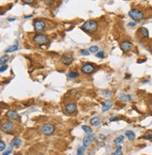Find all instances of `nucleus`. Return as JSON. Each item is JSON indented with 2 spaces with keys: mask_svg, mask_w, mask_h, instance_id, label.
Returning a JSON list of instances; mask_svg holds the SVG:
<instances>
[{
  "mask_svg": "<svg viewBox=\"0 0 152 155\" xmlns=\"http://www.w3.org/2000/svg\"><path fill=\"white\" fill-rule=\"evenodd\" d=\"M98 27H99L98 22L90 20L85 22V23H84L83 25H82V26H81V29L84 30L86 33H88V34H91V33H93V32H95L96 30L98 29Z\"/></svg>",
  "mask_w": 152,
  "mask_h": 155,
  "instance_id": "f257e3e1",
  "label": "nucleus"
},
{
  "mask_svg": "<svg viewBox=\"0 0 152 155\" xmlns=\"http://www.w3.org/2000/svg\"><path fill=\"white\" fill-rule=\"evenodd\" d=\"M49 41V38L48 36H46L45 34L42 33H39V34H36L33 37V42L38 45H44Z\"/></svg>",
  "mask_w": 152,
  "mask_h": 155,
  "instance_id": "f03ea898",
  "label": "nucleus"
},
{
  "mask_svg": "<svg viewBox=\"0 0 152 155\" xmlns=\"http://www.w3.org/2000/svg\"><path fill=\"white\" fill-rule=\"evenodd\" d=\"M129 16L134 21H142L144 19V17H145V14L141 10L133 9V10L129 11Z\"/></svg>",
  "mask_w": 152,
  "mask_h": 155,
  "instance_id": "7ed1b4c3",
  "label": "nucleus"
},
{
  "mask_svg": "<svg viewBox=\"0 0 152 155\" xmlns=\"http://www.w3.org/2000/svg\"><path fill=\"white\" fill-rule=\"evenodd\" d=\"M46 28V24L41 19H37L34 21V29L36 32H42Z\"/></svg>",
  "mask_w": 152,
  "mask_h": 155,
  "instance_id": "20e7f679",
  "label": "nucleus"
},
{
  "mask_svg": "<svg viewBox=\"0 0 152 155\" xmlns=\"http://www.w3.org/2000/svg\"><path fill=\"white\" fill-rule=\"evenodd\" d=\"M54 130H55L54 126L53 124H50V123H45L40 127V132L43 135H52L54 132Z\"/></svg>",
  "mask_w": 152,
  "mask_h": 155,
  "instance_id": "39448f33",
  "label": "nucleus"
},
{
  "mask_svg": "<svg viewBox=\"0 0 152 155\" xmlns=\"http://www.w3.org/2000/svg\"><path fill=\"white\" fill-rule=\"evenodd\" d=\"M95 69H96V66L92 63H85L81 67V70L84 74H91L92 72H94Z\"/></svg>",
  "mask_w": 152,
  "mask_h": 155,
  "instance_id": "423d86ee",
  "label": "nucleus"
},
{
  "mask_svg": "<svg viewBox=\"0 0 152 155\" xmlns=\"http://www.w3.org/2000/svg\"><path fill=\"white\" fill-rule=\"evenodd\" d=\"M72 61H73V55H72V54H69V53L65 54L61 57V62L66 66L70 65L72 63Z\"/></svg>",
  "mask_w": 152,
  "mask_h": 155,
  "instance_id": "0eeeda50",
  "label": "nucleus"
},
{
  "mask_svg": "<svg viewBox=\"0 0 152 155\" xmlns=\"http://www.w3.org/2000/svg\"><path fill=\"white\" fill-rule=\"evenodd\" d=\"M119 46H120V49H121L124 53H127V52H129V51H131L133 49V44L130 40H123Z\"/></svg>",
  "mask_w": 152,
  "mask_h": 155,
  "instance_id": "6e6552de",
  "label": "nucleus"
},
{
  "mask_svg": "<svg viewBox=\"0 0 152 155\" xmlns=\"http://www.w3.org/2000/svg\"><path fill=\"white\" fill-rule=\"evenodd\" d=\"M14 123L11 122V121H7L5 123H3L2 126H1V130L3 132H6V133H9L10 131H12L14 129Z\"/></svg>",
  "mask_w": 152,
  "mask_h": 155,
  "instance_id": "1a4fd4ad",
  "label": "nucleus"
},
{
  "mask_svg": "<svg viewBox=\"0 0 152 155\" xmlns=\"http://www.w3.org/2000/svg\"><path fill=\"white\" fill-rule=\"evenodd\" d=\"M6 118L10 120H19L20 116L16 111L10 110L6 113Z\"/></svg>",
  "mask_w": 152,
  "mask_h": 155,
  "instance_id": "9d476101",
  "label": "nucleus"
},
{
  "mask_svg": "<svg viewBox=\"0 0 152 155\" xmlns=\"http://www.w3.org/2000/svg\"><path fill=\"white\" fill-rule=\"evenodd\" d=\"M76 110H77V107L74 103H69L65 106V111L69 114H72L74 112H76Z\"/></svg>",
  "mask_w": 152,
  "mask_h": 155,
  "instance_id": "9b49d317",
  "label": "nucleus"
},
{
  "mask_svg": "<svg viewBox=\"0 0 152 155\" xmlns=\"http://www.w3.org/2000/svg\"><path fill=\"white\" fill-rule=\"evenodd\" d=\"M94 139H95V135H87L86 136H84L83 140V147L87 148L90 145L91 140H94Z\"/></svg>",
  "mask_w": 152,
  "mask_h": 155,
  "instance_id": "f8f14e48",
  "label": "nucleus"
},
{
  "mask_svg": "<svg viewBox=\"0 0 152 155\" xmlns=\"http://www.w3.org/2000/svg\"><path fill=\"white\" fill-rule=\"evenodd\" d=\"M138 34L141 36L143 39H147L149 37V32H148L147 28H146V27H141L140 29L138 30Z\"/></svg>",
  "mask_w": 152,
  "mask_h": 155,
  "instance_id": "ddd939ff",
  "label": "nucleus"
},
{
  "mask_svg": "<svg viewBox=\"0 0 152 155\" xmlns=\"http://www.w3.org/2000/svg\"><path fill=\"white\" fill-rule=\"evenodd\" d=\"M112 106V101L111 100H106L102 103V112H106L108 111Z\"/></svg>",
  "mask_w": 152,
  "mask_h": 155,
  "instance_id": "4468645a",
  "label": "nucleus"
},
{
  "mask_svg": "<svg viewBox=\"0 0 152 155\" xmlns=\"http://www.w3.org/2000/svg\"><path fill=\"white\" fill-rule=\"evenodd\" d=\"M125 135L128 137V139L129 140H131V141H133L135 139V134L133 133V131H130V130H128L125 132Z\"/></svg>",
  "mask_w": 152,
  "mask_h": 155,
  "instance_id": "2eb2a0df",
  "label": "nucleus"
},
{
  "mask_svg": "<svg viewBox=\"0 0 152 155\" xmlns=\"http://www.w3.org/2000/svg\"><path fill=\"white\" fill-rule=\"evenodd\" d=\"M89 122H90L91 125L99 126L101 124V120L100 118H93V119H91V120H89Z\"/></svg>",
  "mask_w": 152,
  "mask_h": 155,
  "instance_id": "dca6fc26",
  "label": "nucleus"
},
{
  "mask_svg": "<svg viewBox=\"0 0 152 155\" xmlns=\"http://www.w3.org/2000/svg\"><path fill=\"white\" fill-rule=\"evenodd\" d=\"M132 99H133V97L128 94H122L119 96V101H121V102H130Z\"/></svg>",
  "mask_w": 152,
  "mask_h": 155,
  "instance_id": "f3484780",
  "label": "nucleus"
},
{
  "mask_svg": "<svg viewBox=\"0 0 152 155\" xmlns=\"http://www.w3.org/2000/svg\"><path fill=\"white\" fill-rule=\"evenodd\" d=\"M22 144V140L20 138H14L13 140L11 141L10 143V148H13V147H19Z\"/></svg>",
  "mask_w": 152,
  "mask_h": 155,
  "instance_id": "a211bd4d",
  "label": "nucleus"
},
{
  "mask_svg": "<svg viewBox=\"0 0 152 155\" xmlns=\"http://www.w3.org/2000/svg\"><path fill=\"white\" fill-rule=\"evenodd\" d=\"M18 41H16V44L15 45H12V46H10V48H8V49H6L5 50V53H11V52H14V51L18 50Z\"/></svg>",
  "mask_w": 152,
  "mask_h": 155,
  "instance_id": "6ab92c4d",
  "label": "nucleus"
},
{
  "mask_svg": "<svg viewBox=\"0 0 152 155\" xmlns=\"http://www.w3.org/2000/svg\"><path fill=\"white\" fill-rule=\"evenodd\" d=\"M9 58H10V56L8 55H3L2 57H1V59H0V64H1V66H4L7 63V61L9 60Z\"/></svg>",
  "mask_w": 152,
  "mask_h": 155,
  "instance_id": "aec40b11",
  "label": "nucleus"
},
{
  "mask_svg": "<svg viewBox=\"0 0 152 155\" xmlns=\"http://www.w3.org/2000/svg\"><path fill=\"white\" fill-rule=\"evenodd\" d=\"M82 129L83 131H84L87 135H91V133H92V129L89 127V126H86V125H83L82 126Z\"/></svg>",
  "mask_w": 152,
  "mask_h": 155,
  "instance_id": "412c9836",
  "label": "nucleus"
},
{
  "mask_svg": "<svg viewBox=\"0 0 152 155\" xmlns=\"http://www.w3.org/2000/svg\"><path fill=\"white\" fill-rule=\"evenodd\" d=\"M123 141H124V135H119L118 138H116L115 139V144H117V145H119L120 143H122Z\"/></svg>",
  "mask_w": 152,
  "mask_h": 155,
  "instance_id": "4be33fe9",
  "label": "nucleus"
},
{
  "mask_svg": "<svg viewBox=\"0 0 152 155\" xmlns=\"http://www.w3.org/2000/svg\"><path fill=\"white\" fill-rule=\"evenodd\" d=\"M79 73L78 72H76V71H70L69 74H68V76H69V78H77V77H79Z\"/></svg>",
  "mask_w": 152,
  "mask_h": 155,
  "instance_id": "5701e85b",
  "label": "nucleus"
},
{
  "mask_svg": "<svg viewBox=\"0 0 152 155\" xmlns=\"http://www.w3.org/2000/svg\"><path fill=\"white\" fill-rule=\"evenodd\" d=\"M98 51H99V47L97 45H92L89 48V52H91V53H98Z\"/></svg>",
  "mask_w": 152,
  "mask_h": 155,
  "instance_id": "b1692460",
  "label": "nucleus"
},
{
  "mask_svg": "<svg viewBox=\"0 0 152 155\" xmlns=\"http://www.w3.org/2000/svg\"><path fill=\"white\" fill-rule=\"evenodd\" d=\"M77 155H84V147H79L77 150Z\"/></svg>",
  "mask_w": 152,
  "mask_h": 155,
  "instance_id": "393cba45",
  "label": "nucleus"
},
{
  "mask_svg": "<svg viewBox=\"0 0 152 155\" xmlns=\"http://www.w3.org/2000/svg\"><path fill=\"white\" fill-rule=\"evenodd\" d=\"M5 149H6L5 142H4V141H1V142H0V150H1V151H4Z\"/></svg>",
  "mask_w": 152,
  "mask_h": 155,
  "instance_id": "a878e982",
  "label": "nucleus"
},
{
  "mask_svg": "<svg viewBox=\"0 0 152 155\" xmlns=\"http://www.w3.org/2000/svg\"><path fill=\"white\" fill-rule=\"evenodd\" d=\"M96 56L99 57V58H102V57H104V52L100 51V52H98V53L96 54Z\"/></svg>",
  "mask_w": 152,
  "mask_h": 155,
  "instance_id": "bb28decb",
  "label": "nucleus"
},
{
  "mask_svg": "<svg viewBox=\"0 0 152 155\" xmlns=\"http://www.w3.org/2000/svg\"><path fill=\"white\" fill-rule=\"evenodd\" d=\"M81 52V54L83 55H89V50H87V49H83V50H81L80 51Z\"/></svg>",
  "mask_w": 152,
  "mask_h": 155,
  "instance_id": "cd10ccee",
  "label": "nucleus"
},
{
  "mask_svg": "<svg viewBox=\"0 0 152 155\" xmlns=\"http://www.w3.org/2000/svg\"><path fill=\"white\" fill-rule=\"evenodd\" d=\"M144 139H147V140H150L152 139V134H147V135H145L143 136Z\"/></svg>",
  "mask_w": 152,
  "mask_h": 155,
  "instance_id": "c85d7f7f",
  "label": "nucleus"
},
{
  "mask_svg": "<svg viewBox=\"0 0 152 155\" xmlns=\"http://www.w3.org/2000/svg\"><path fill=\"white\" fill-rule=\"evenodd\" d=\"M44 3H45V4H46L47 6H52V5H54V4L55 3V2H54V1H48V0H45Z\"/></svg>",
  "mask_w": 152,
  "mask_h": 155,
  "instance_id": "c756f323",
  "label": "nucleus"
},
{
  "mask_svg": "<svg viewBox=\"0 0 152 155\" xmlns=\"http://www.w3.org/2000/svg\"><path fill=\"white\" fill-rule=\"evenodd\" d=\"M7 69H8V66H7V65L1 66V69H0V71H1V72H3V71H4V70H6Z\"/></svg>",
  "mask_w": 152,
  "mask_h": 155,
  "instance_id": "7c9ffc66",
  "label": "nucleus"
},
{
  "mask_svg": "<svg viewBox=\"0 0 152 155\" xmlns=\"http://www.w3.org/2000/svg\"><path fill=\"white\" fill-rule=\"evenodd\" d=\"M121 150H122V147H121L120 145H118V148H117V150H116V152H122V151H121Z\"/></svg>",
  "mask_w": 152,
  "mask_h": 155,
  "instance_id": "2f4dec72",
  "label": "nucleus"
},
{
  "mask_svg": "<svg viewBox=\"0 0 152 155\" xmlns=\"http://www.w3.org/2000/svg\"><path fill=\"white\" fill-rule=\"evenodd\" d=\"M11 152H12V150H7V151H5V152H4V153H3V155H10V153H11Z\"/></svg>",
  "mask_w": 152,
  "mask_h": 155,
  "instance_id": "473e14b6",
  "label": "nucleus"
},
{
  "mask_svg": "<svg viewBox=\"0 0 152 155\" xmlns=\"http://www.w3.org/2000/svg\"><path fill=\"white\" fill-rule=\"evenodd\" d=\"M118 120V119L117 117H114V118H111V119L109 120V121H110V122H113V121H116V120Z\"/></svg>",
  "mask_w": 152,
  "mask_h": 155,
  "instance_id": "72a5a7b5",
  "label": "nucleus"
},
{
  "mask_svg": "<svg viewBox=\"0 0 152 155\" xmlns=\"http://www.w3.org/2000/svg\"><path fill=\"white\" fill-rule=\"evenodd\" d=\"M24 4H33L34 1H23Z\"/></svg>",
  "mask_w": 152,
  "mask_h": 155,
  "instance_id": "f704fd0d",
  "label": "nucleus"
},
{
  "mask_svg": "<svg viewBox=\"0 0 152 155\" xmlns=\"http://www.w3.org/2000/svg\"><path fill=\"white\" fill-rule=\"evenodd\" d=\"M129 25H130V26H135V25H136V23H133V22H132V23H130V24H129Z\"/></svg>",
  "mask_w": 152,
  "mask_h": 155,
  "instance_id": "c9c22d12",
  "label": "nucleus"
},
{
  "mask_svg": "<svg viewBox=\"0 0 152 155\" xmlns=\"http://www.w3.org/2000/svg\"><path fill=\"white\" fill-rule=\"evenodd\" d=\"M16 20V18H8V21H10V22H14Z\"/></svg>",
  "mask_w": 152,
  "mask_h": 155,
  "instance_id": "e433bc0d",
  "label": "nucleus"
},
{
  "mask_svg": "<svg viewBox=\"0 0 152 155\" xmlns=\"http://www.w3.org/2000/svg\"><path fill=\"white\" fill-rule=\"evenodd\" d=\"M149 108L152 110V100L149 101Z\"/></svg>",
  "mask_w": 152,
  "mask_h": 155,
  "instance_id": "4c0bfd02",
  "label": "nucleus"
},
{
  "mask_svg": "<svg viewBox=\"0 0 152 155\" xmlns=\"http://www.w3.org/2000/svg\"><path fill=\"white\" fill-rule=\"evenodd\" d=\"M31 17H33V15H28V16H25V19H29Z\"/></svg>",
  "mask_w": 152,
  "mask_h": 155,
  "instance_id": "58836bf2",
  "label": "nucleus"
},
{
  "mask_svg": "<svg viewBox=\"0 0 152 155\" xmlns=\"http://www.w3.org/2000/svg\"><path fill=\"white\" fill-rule=\"evenodd\" d=\"M100 137H101V139H105V138H106V136H105V135H100Z\"/></svg>",
  "mask_w": 152,
  "mask_h": 155,
  "instance_id": "ea45409f",
  "label": "nucleus"
}]
</instances>
